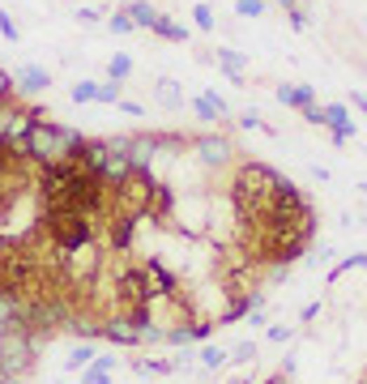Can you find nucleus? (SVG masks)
Segmentation results:
<instances>
[{
  "label": "nucleus",
  "instance_id": "nucleus-35",
  "mask_svg": "<svg viewBox=\"0 0 367 384\" xmlns=\"http://www.w3.org/2000/svg\"><path fill=\"white\" fill-rule=\"evenodd\" d=\"M363 22H367V18H363Z\"/></svg>",
  "mask_w": 367,
  "mask_h": 384
},
{
  "label": "nucleus",
  "instance_id": "nucleus-20",
  "mask_svg": "<svg viewBox=\"0 0 367 384\" xmlns=\"http://www.w3.org/2000/svg\"><path fill=\"white\" fill-rule=\"evenodd\" d=\"M18 94V81L5 73V69H0V107H9V98Z\"/></svg>",
  "mask_w": 367,
  "mask_h": 384
},
{
  "label": "nucleus",
  "instance_id": "nucleus-26",
  "mask_svg": "<svg viewBox=\"0 0 367 384\" xmlns=\"http://www.w3.org/2000/svg\"><path fill=\"white\" fill-rule=\"evenodd\" d=\"M81 384H112V380H107V371H102V367H94V363H90V371L81 376Z\"/></svg>",
  "mask_w": 367,
  "mask_h": 384
},
{
  "label": "nucleus",
  "instance_id": "nucleus-13",
  "mask_svg": "<svg viewBox=\"0 0 367 384\" xmlns=\"http://www.w3.org/2000/svg\"><path fill=\"white\" fill-rule=\"evenodd\" d=\"M188 107H192V112H196V120H201V124H218V120H227V116H222V112H218V107L209 102L205 94H196V98H192Z\"/></svg>",
  "mask_w": 367,
  "mask_h": 384
},
{
  "label": "nucleus",
  "instance_id": "nucleus-28",
  "mask_svg": "<svg viewBox=\"0 0 367 384\" xmlns=\"http://www.w3.org/2000/svg\"><path fill=\"white\" fill-rule=\"evenodd\" d=\"M77 22H81V26H94V22H98V13H94V9H77Z\"/></svg>",
  "mask_w": 367,
  "mask_h": 384
},
{
  "label": "nucleus",
  "instance_id": "nucleus-24",
  "mask_svg": "<svg viewBox=\"0 0 367 384\" xmlns=\"http://www.w3.org/2000/svg\"><path fill=\"white\" fill-rule=\"evenodd\" d=\"M0 34H5L9 43H18V39H22V30H18V22H13L9 13H0Z\"/></svg>",
  "mask_w": 367,
  "mask_h": 384
},
{
  "label": "nucleus",
  "instance_id": "nucleus-29",
  "mask_svg": "<svg viewBox=\"0 0 367 384\" xmlns=\"http://www.w3.org/2000/svg\"><path fill=\"white\" fill-rule=\"evenodd\" d=\"M350 102L359 107V112H363V116H367V94H359V90H350Z\"/></svg>",
  "mask_w": 367,
  "mask_h": 384
},
{
  "label": "nucleus",
  "instance_id": "nucleus-19",
  "mask_svg": "<svg viewBox=\"0 0 367 384\" xmlns=\"http://www.w3.org/2000/svg\"><path fill=\"white\" fill-rule=\"evenodd\" d=\"M192 22H196V30H205V34L218 26V22H214V13H209V5H196V9H192Z\"/></svg>",
  "mask_w": 367,
  "mask_h": 384
},
{
  "label": "nucleus",
  "instance_id": "nucleus-15",
  "mask_svg": "<svg viewBox=\"0 0 367 384\" xmlns=\"http://www.w3.org/2000/svg\"><path fill=\"white\" fill-rule=\"evenodd\" d=\"M107 77L124 86V81L133 77V56H112V60H107Z\"/></svg>",
  "mask_w": 367,
  "mask_h": 384
},
{
  "label": "nucleus",
  "instance_id": "nucleus-2",
  "mask_svg": "<svg viewBox=\"0 0 367 384\" xmlns=\"http://www.w3.org/2000/svg\"><path fill=\"white\" fill-rule=\"evenodd\" d=\"M192 150H196V158L205 162V167H227V162L235 158L231 141L218 137V133H201V137H192Z\"/></svg>",
  "mask_w": 367,
  "mask_h": 384
},
{
  "label": "nucleus",
  "instance_id": "nucleus-9",
  "mask_svg": "<svg viewBox=\"0 0 367 384\" xmlns=\"http://www.w3.org/2000/svg\"><path fill=\"white\" fill-rule=\"evenodd\" d=\"M278 102H282V107H295V112H303V107L316 102V90H312V86H278Z\"/></svg>",
  "mask_w": 367,
  "mask_h": 384
},
{
  "label": "nucleus",
  "instance_id": "nucleus-11",
  "mask_svg": "<svg viewBox=\"0 0 367 384\" xmlns=\"http://www.w3.org/2000/svg\"><path fill=\"white\" fill-rule=\"evenodd\" d=\"M128 18H133V26H145V30H154V22H159V9L149 5V0H128Z\"/></svg>",
  "mask_w": 367,
  "mask_h": 384
},
{
  "label": "nucleus",
  "instance_id": "nucleus-4",
  "mask_svg": "<svg viewBox=\"0 0 367 384\" xmlns=\"http://www.w3.org/2000/svg\"><path fill=\"white\" fill-rule=\"evenodd\" d=\"M145 282H149V299H175L180 295V278L163 260H145Z\"/></svg>",
  "mask_w": 367,
  "mask_h": 384
},
{
  "label": "nucleus",
  "instance_id": "nucleus-23",
  "mask_svg": "<svg viewBox=\"0 0 367 384\" xmlns=\"http://www.w3.org/2000/svg\"><path fill=\"white\" fill-rule=\"evenodd\" d=\"M227 359H231V355H227V350H214V346H209V350H201V363H205V367H222Z\"/></svg>",
  "mask_w": 367,
  "mask_h": 384
},
{
  "label": "nucleus",
  "instance_id": "nucleus-32",
  "mask_svg": "<svg viewBox=\"0 0 367 384\" xmlns=\"http://www.w3.org/2000/svg\"><path fill=\"white\" fill-rule=\"evenodd\" d=\"M269 384H291V380H286V376H274V380H269Z\"/></svg>",
  "mask_w": 367,
  "mask_h": 384
},
{
  "label": "nucleus",
  "instance_id": "nucleus-7",
  "mask_svg": "<svg viewBox=\"0 0 367 384\" xmlns=\"http://www.w3.org/2000/svg\"><path fill=\"white\" fill-rule=\"evenodd\" d=\"M171 213H175V192L167 184H159V188H154V197H149V223H167Z\"/></svg>",
  "mask_w": 367,
  "mask_h": 384
},
{
  "label": "nucleus",
  "instance_id": "nucleus-22",
  "mask_svg": "<svg viewBox=\"0 0 367 384\" xmlns=\"http://www.w3.org/2000/svg\"><path fill=\"white\" fill-rule=\"evenodd\" d=\"M90 363H94V346H77L69 355V367H90Z\"/></svg>",
  "mask_w": 367,
  "mask_h": 384
},
{
  "label": "nucleus",
  "instance_id": "nucleus-27",
  "mask_svg": "<svg viewBox=\"0 0 367 384\" xmlns=\"http://www.w3.org/2000/svg\"><path fill=\"white\" fill-rule=\"evenodd\" d=\"M120 112H128V116H137V120H141V116H145V107H141V102H133V98H120Z\"/></svg>",
  "mask_w": 367,
  "mask_h": 384
},
{
  "label": "nucleus",
  "instance_id": "nucleus-18",
  "mask_svg": "<svg viewBox=\"0 0 367 384\" xmlns=\"http://www.w3.org/2000/svg\"><path fill=\"white\" fill-rule=\"evenodd\" d=\"M235 13L239 18H260L265 13V0H235Z\"/></svg>",
  "mask_w": 367,
  "mask_h": 384
},
{
  "label": "nucleus",
  "instance_id": "nucleus-16",
  "mask_svg": "<svg viewBox=\"0 0 367 384\" xmlns=\"http://www.w3.org/2000/svg\"><path fill=\"white\" fill-rule=\"evenodd\" d=\"M107 26H112L116 34H133V30H137V26H133V18H128V9H116V13L107 18Z\"/></svg>",
  "mask_w": 367,
  "mask_h": 384
},
{
  "label": "nucleus",
  "instance_id": "nucleus-3",
  "mask_svg": "<svg viewBox=\"0 0 367 384\" xmlns=\"http://www.w3.org/2000/svg\"><path fill=\"white\" fill-rule=\"evenodd\" d=\"M107 244H112V252H120V256H128L133 252V244H137V218H124V213H107Z\"/></svg>",
  "mask_w": 367,
  "mask_h": 384
},
{
  "label": "nucleus",
  "instance_id": "nucleus-30",
  "mask_svg": "<svg viewBox=\"0 0 367 384\" xmlns=\"http://www.w3.org/2000/svg\"><path fill=\"white\" fill-rule=\"evenodd\" d=\"M235 359H256V346H248V342H243V346H235Z\"/></svg>",
  "mask_w": 367,
  "mask_h": 384
},
{
  "label": "nucleus",
  "instance_id": "nucleus-33",
  "mask_svg": "<svg viewBox=\"0 0 367 384\" xmlns=\"http://www.w3.org/2000/svg\"><path fill=\"white\" fill-rule=\"evenodd\" d=\"M116 5H120V9H124V5H128V0H116Z\"/></svg>",
  "mask_w": 367,
  "mask_h": 384
},
{
  "label": "nucleus",
  "instance_id": "nucleus-6",
  "mask_svg": "<svg viewBox=\"0 0 367 384\" xmlns=\"http://www.w3.org/2000/svg\"><path fill=\"white\" fill-rule=\"evenodd\" d=\"M154 98H159V107H167V112H184V90H180V81H171V77H159V81H154Z\"/></svg>",
  "mask_w": 367,
  "mask_h": 384
},
{
  "label": "nucleus",
  "instance_id": "nucleus-21",
  "mask_svg": "<svg viewBox=\"0 0 367 384\" xmlns=\"http://www.w3.org/2000/svg\"><path fill=\"white\" fill-rule=\"evenodd\" d=\"M94 94H98L94 81H77V86H73V102H94Z\"/></svg>",
  "mask_w": 367,
  "mask_h": 384
},
{
  "label": "nucleus",
  "instance_id": "nucleus-17",
  "mask_svg": "<svg viewBox=\"0 0 367 384\" xmlns=\"http://www.w3.org/2000/svg\"><path fill=\"white\" fill-rule=\"evenodd\" d=\"M286 22H291L295 30H307V26H312V18H307V5H291V9H286Z\"/></svg>",
  "mask_w": 367,
  "mask_h": 384
},
{
  "label": "nucleus",
  "instance_id": "nucleus-8",
  "mask_svg": "<svg viewBox=\"0 0 367 384\" xmlns=\"http://www.w3.org/2000/svg\"><path fill=\"white\" fill-rule=\"evenodd\" d=\"M13 81H18V90H22V94H43V90L51 86V73H47V69H34V65H26V69H22Z\"/></svg>",
  "mask_w": 367,
  "mask_h": 384
},
{
  "label": "nucleus",
  "instance_id": "nucleus-10",
  "mask_svg": "<svg viewBox=\"0 0 367 384\" xmlns=\"http://www.w3.org/2000/svg\"><path fill=\"white\" fill-rule=\"evenodd\" d=\"M214 56H218V69H222V73H227L231 81H243V69H248V60L239 56L235 47H218Z\"/></svg>",
  "mask_w": 367,
  "mask_h": 384
},
{
  "label": "nucleus",
  "instance_id": "nucleus-5",
  "mask_svg": "<svg viewBox=\"0 0 367 384\" xmlns=\"http://www.w3.org/2000/svg\"><path fill=\"white\" fill-rule=\"evenodd\" d=\"M325 107V128L333 133V141L342 145V141H350V137H359V124L350 120V112H346V107L342 102H321Z\"/></svg>",
  "mask_w": 367,
  "mask_h": 384
},
{
  "label": "nucleus",
  "instance_id": "nucleus-31",
  "mask_svg": "<svg viewBox=\"0 0 367 384\" xmlns=\"http://www.w3.org/2000/svg\"><path fill=\"white\" fill-rule=\"evenodd\" d=\"M269 338H274V342H286V338H291V329H282V324H274V329H269Z\"/></svg>",
  "mask_w": 367,
  "mask_h": 384
},
{
  "label": "nucleus",
  "instance_id": "nucleus-14",
  "mask_svg": "<svg viewBox=\"0 0 367 384\" xmlns=\"http://www.w3.org/2000/svg\"><path fill=\"white\" fill-rule=\"evenodd\" d=\"M120 98H124V86H120V81H112V77L102 81V86H98V94H94V102H102V107H120Z\"/></svg>",
  "mask_w": 367,
  "mask_h": 384
},
{
  "label": "nucleus",
  "instance_id": "nucleus-25",
  "mask_svg": "<svg viewBox=\"0 0 367 384\" xmlns=\"http://www.w3.org/2000/svg\"><path fill=\"white\" fill-rule=\"evenodd\" d=\"M239 128H265V116H260L256 107H252V112H243V116H239Z\"/></svg>",
  "mask_w": 367,
  "mask_h": 384
},
{
  "label": "nucleus",
  "instance_id": "nucleus-34",
  "mask_svg": "<svg viewBox=\"0 0 367 384\" xmlns=\"http://www.w3.org/2000/svg\"><path fill=\"white\" fill-rule=\"evenodd\" d=\"M299 5H307V0H299Z\"/></svg>",
  "mask_w": 367,
  "mask_h": 384
},
{
  "label": "nucleus",
  "instance_id": "nucleus-1",
  "mask_svg": "<svg viewBox=\"0 0 367 384\" xmlns=\"http://www.w3.org/2000/svg\"><path fill=\"white\" fill-rule=\"evenodd\" d=\"M86 137L77 128H65V124H51V120H30L26 133H22V158L34 162V167H43V162H60V158H73V150L81 145Z\"/></svg>",
  "mask_w": 367,
  "mask_h": 384
},
{
  "label": "nucleus",
  "instance_id": "nucleus-12",
  "mask_svg": "<svg viewBox=\"0 0 367 384\" xmlns=\"http://www.w3.org/2000/svg\"><path fill=\"white\" fill-rule=\"evenodd\" d=\"M154 34L167 39V43H188V26H180L175 18H163V13H159V22H154Z\"/></svg>",
  "mask_w": 367,
  "mask_h": 384
}]
</instances>
